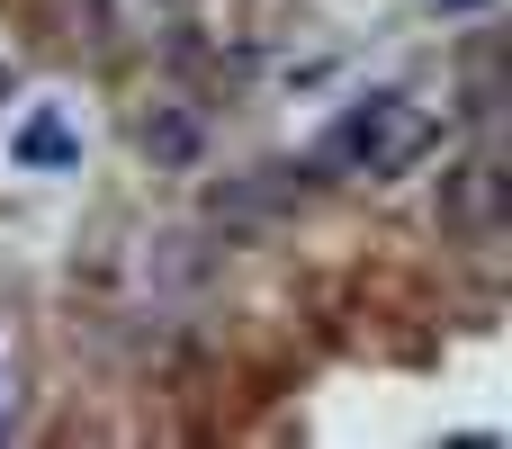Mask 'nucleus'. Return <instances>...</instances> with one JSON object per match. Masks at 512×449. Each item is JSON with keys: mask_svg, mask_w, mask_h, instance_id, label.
Segmentation results:
<instances>
[{"mask_svg": "<svg viewBox=\"0 0 512 449\" xmlns=\"http://www.w3.org/2000/svg\"><path fill=\"white\" fill-rule=\"evenodd\" d=\"M441 144V117L423 108V99H405V90H378V99H360L333 135H324V171H369V180H387V171H414L423 153Z\"/></svg>", "mask_w": 512, "mask_h": 449, "instance_id": "nucleus-1", "label": "nucleus"}, {"mask_svg": "<svg viewBox=\"0 0 512 449\" xmlns=\"http://www.w3.org/2000/svg\"><path fill=\"white\" fill-rule=\"evenodd\" d=\"M135 144L162 162V171H189L198 153H207V126H198V108H180V99H162L144 126H135Z\"/></svg>", "mask_w": 512, "mask_h": 449, "instance_id": "nucleus-3", "label": "nucleus"}, {"mask_svg": "<svg viewBox=\"0 0 512 449\" xmlns=\"http://www.w3.org/2000/svg\"><path fill=\"white\" fill-rule=\"evenodd\" d=\"M441 225L459 243H495L504 234V162L495 153H468L459 171H441Z\"/></svg>", "mask_w": 512, "mask_h": 449, "instance_id": "nucleus-2", "label": "nucleus"}, {"mask_svg": "<svg viewBox=\"0 0 512 449\" xmlns=\"http://www.w3.org/2000/svg\"><path fill=\"white\" fill-rule=\"evenodd\" d=\"M207 207H216V225H270V216H279L288 198H279L270 180H234V189H216Z\"/></svg>", "mask_w": 512, "mask_h": 449, "instance_id": "nucleus-5", "label": "nucleus"}, {"mask_svg": "<svg viewBox=\"0 0 512 449\" xmlns=\"http://www.w3.org/2000/svg\"><path fill=\"white\" fill-rule=\"evenodd\" d=\"M0 432H9V387H0Z\"/></svg>", "mask_w": 512, "mask_h": 449, "instance_id": "nucleus-6", "label": "nucleus"}, {"mask_svg": "<svg viewBox=\"0 0 512 449\" xmlns=\"http://www.w3.org/2000/svg\"><path fill=\"white\" fill-rule=\"evenodd\" d=\"M18 162H36V171H72V162H81V135H72L54 108H36V117L18 126Z\"/></svg>", "mask_w": 512, "mask_h": 449, "instance_id": "nucleus-4", "label": "nucleus"}]
</instances>
